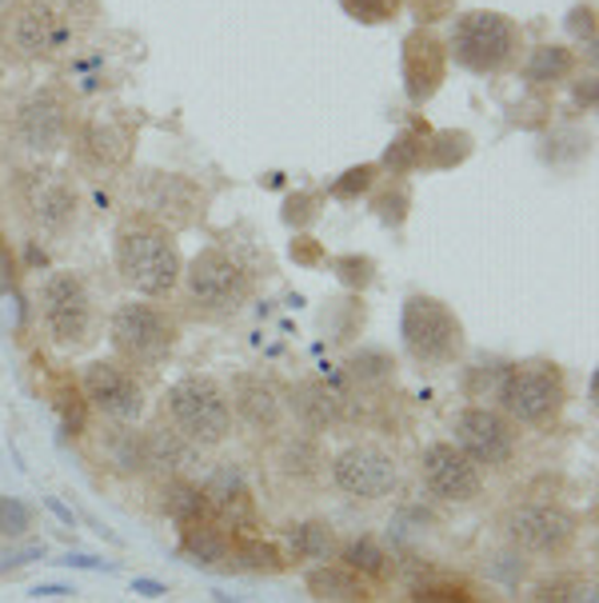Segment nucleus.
<instances>
[{
    "mask_svg": "<svg viewBox=\"0 0 599 603\" xmlns=\"http://www.w3.org/2000/svg\"><path fill=\"white\" fill-rule=\"evenodd\" d=\"M112 256H116V272L136 297H172L180 288V272H184V260H180L177 236L156 224L145 212H128L121 220V228L112 236Z\"/></svg>",
    "mask_w": 599,
    "mask_h": 603,
    "instance_id": "obj_1",
    "label": "nucleus"
},
{
    "mask_svg": "<svg viewBox=\"0 0 599 603\" xmlns=\"http://www.w3.org/2000/svg\"><path fill=\"white\" fill-rule=\"evenodd\" d=\"M420 476L428 483V492L436 500H444V504H472L484 492V472L455 444H448V439L423 448Z\"/></svg>",
    "mask_w": 599,
    "mask_h": 603,
    "instance_id": "obj_13",
    "label": "nucleus"
},
{
    "mask_svg": "<svg viewBox=\"0 0 599 603\" xmlns=\"http://www.w3.org/2000/svg\"><path fill=\"white\" fill-rule=\"evenodd\" d=\"M53 395H56L53 404L60 407V416H65V428L68 432H80V428H84V407H89L84 392H80V388L72 384V380H60Z\"/></svg>",
    "mask_w": 599,
    "mask_h": 603,
    "instance_id": "obj_35",
    "label": "nucleus"
},
{
    "mask_svg": "<svg viewBox=\"0 0 599 603\" xmlns=\"http://www.w3.org/2000/svg\"><path fill=\"white\" fill-rule=\"evenodd\" d=\"M41 320L56 348L77 351L92 340V297L77 272H53L41 292Z\"/></svg>",
    "mask_w": 599,
    "mask_h": 603,
    "instance_id": "obj_9",
    "label": "nucleus"
},
{
    "mask_svg": "<svg viewBox=\"0 0 599 603\" xmlns=\"http://www.w3.org/2000/svg\"><path fill=\"white\" fill-rule=\"evenodd\" d=\"M292 260H300V264H316V260H320V248H316V241H312V236H300V241H292Z\"/></svg>",
    "mask_w": 599,
    "mask_h": 603,
    "instance_id": "obj_43",
    "label": "nucleus"
},
{
    "mask_svg": "<svg viewBox=\"0 0 599 603\" xmlns=\"http://www.w3.org/2000/svg\"><path fill=\"white\" fill-rule=\"evenodd\" d=\"M340 563L352 568L355 576H364L368 583H384L396 571V560L380 548L376 539H348L344 548H340Z\"/></svg>",
    "mask_w": 599,
    "mask_h": 603,
    "instance_id": "obj_30",
    "label": "nucleus"
},
{
    "mask_svg": "<svg viewBox=\"0 0 599 603\" xmlns=\"http://www.w3.org/2000/svg\"><path fill=\"white\" fill-rule=\"evenodd\" d=\"M33 527V512H29V504H21V500H12V495H4L0 500V536H24Z\"/></svg>",
    "mask_w": 599,
    "mask_h": 603,
    "instance_id": "obj_38",
    "label": "nucleus"
},
{
    "mask_svg": "<svg viewBox=\"0 0 599 603\" xmlns=\"http://www.w3.org/2000/svg\"><path fill=\"white\" fill-rule=\"evenodd\" d=\"M411 603H479L476 592H467L464 583H420L416 592H411Z\"/></svg>",
    "mask_w": 599,
    "mask_h": 603,
    "instance_id": "obj_36",
    "label": "nucleus"
},
{
    "mask_svg": "<svg viewBox=\"0 0 599 603\" xmlns=\"http://www.w3.org/2000/svg\"><path fill=\"white\" fill-rule=\"evenodd\" d=\"M572 72H576V53L567 44H540V48H532L528 65H523V77L535 88L564 85Z\"/></svg>",
    "mask_w": 599,
    "mask_h": 603,
    "instance_id": "obj_28",
    "label": "nucleus"
},
{
    "mask_svg": "<svg viewBox=\"0 0 599 603\" xmlns=\"http://www.w3.org/2000/svg\"><path fill=\"white\" fill-rule=\"evenodd\" d=\"M504 539L520 556H535V560H560L564 551H572L579 536V520L560 504H516L508 516L499 520Z\"/></svg>",
    "mask_w": 599,
    "mask_h": 603,
    "instance_id": "obj_8",
    "label": "nucleus"
},
{
    "mask_svg": "<svg viewBox=\"0 0 599 603\" xmlns=\"http://www.w3.org/2000/svg\"><path fill=\"white\" fill-rule=\"evenodd\" d=\"M136 132L121 116H89L77 132V148L92 168H124L133 156Z\"/></svg>",
    "mask_w": 599,
    "mask_h": 603,
    "instance_id": "obj_20",
    "label": "nucleus"
},
{
    "mask_svg": "<svg viewBox=\"0 0 599 603\" xmlns=\"http://www.w3.org/2000/svg\"><path fill=\"white\" fill-rule=\"evenodd\" d=\"M376 185V165H360V168H348L340 180L332 185V197L340 200H355L360 192H368V188Z\"/></svg>",
    "mask_w": 599,
    "mask_h": 603,
    "instance_id": "obj_39",
    "label": "nucleus"
},
{
    "mask_svg": "<svg viewBox=\"0 0 599 603\" xmlns=\"http://www.w3.org/2000/svg\"><path fill=\"white\" fill-rule=\"evenodd\" d=\"M280 464L292 476H316V468H320V444L312 439V432H296V436H289L280 444Z\"/></svg>",
    "mask_w": 599,
    "mask_h": 603,
    "instance_id": "obj_32",
    "label": "nucleus"
},
{
    "mask_svg": "<svg viewBox=\"0 0 599 603\" xmlns=\"http://www.w3.org/2000/svg\"><path fill=\"white\" fill-rule=\"evenodd\" d=\"M452 444L476 464L479 472H499L516 456V424L499 407L472 404L452 416Z\"/></svg>",
    "mask_w": 599,
    "mask_h": 603,
    "instance_id": "obj_10",
    "label": "nucleus"
},
{
    "mask_svg": "<svg viewBox=\"0 0 599 603\" xmlns=\"http://www.w3.org/2000/svg\"><path fill=\"white\" fill-rule=\"evenodd\" d=\"M109 340L128 368H160L177 351L180 328L165 308L145 304V300H128V304L112 312Z\"/></svg>",
    "mask_w": 599,
    "mask_h": 603,
    "instance_id": "obj_6",
    "label": "nucleus"
},
{
    "mask_svg": "<svg viewBox=\"0 0 599 603\" xmlns=\"http://www.w3.org/2000/svg\"><path fill=\"white\" fill-rule=\"evenodd\" d=\"M21 204L33 228L60 236L77 220V188L68 185L60 172H24L21 180Z\"/></svg>",
    "mask_w": 599,
    "mask_h": 603,
    "instance_id": "obj_15",
    "label": "nucleus"
},
{
    "mask_svg": "<svg viewBox=\"0 0 599 603\" xmlns=\"http://www.w3.org/2000/svg\"><path fill=\"white\" fill-rule=\"evenodd\" d=\"M284 407L296 416V424L304 432H328L344 420V400L328 384H320V380H304V384L292 388L284 395Z\"/></svg>",
    "mask_w": 599,
    "mask_h": 603,
    "instance_id": "obj_22",
    "label": "nucleus"
},
{
    "mask_svg": "<svg viewBox=\"0 0 599 603\" xmlns=\"http://www.w3.org/2000/svg\"><path fill=\"white\" fill-rule=\"evenodd\" d=\"M408 204H411V197H408V188H404V185L388 188V192H380V197H376L380 220H388V224H399V220L408 216Z\"/></svg>",
    "mask_w": 599,
    "mask_h": 603,
    "instance_id": "obj_41",
    "label": "nucleus"
},
{
    "mask_svg": "<svg viewBox=\"0 0 599 603\" xmlns=\"http://www.w3.org/2000/svg\"><path fill=\"white\" fill-rule=\"evenodd\" d=\"M180 551H184V560L200 563V568H216L233 551V532H224L212 520H200V524L180 527Z\"/></svg>",
    "mask_w": 599,
    "mask_h": 603,
    "instance_id": "obj_24",
    "label": "nucleus"
},
{
    "mask_svg": "<svg viewBox=\"0 0 599 603\" xmlns=\"http://www.w3.org/2000/svg\"><path fill=\"white\" fill-rule=\"evenodd\" d=\"M332 483L352 500H384L396 492L399 468L376 444H352L332 460Z\"/></svg>",
    "mask_w": 599,
    "mask_h": 603,
    "instance_id": "obj_12",
    "label": "nucleus"
},
{
    "mask_svg": "<svg viewBox=\"0 0 599 603\" xmlns=\"http://www.w3.org/2000/svg\"><path fill=\"white\" fill-rule=\"evenodd\" d=\"M576 100H579V104H584V100H588V104L596 100V85H591V77H588V85H579V88H576Z\"/></svg>",
    "mask_w": 599,
    "mask_h": 603,
    "instance_id": "obj_45",
    "label": "nucleus"
},
{
    "mask_svg": "<svg viewBox=\"0 0 599 603\" xmlns=\"http://www.w3.org/2000/svg\"><path fill=\"white\" fill-rule=\"evenodd\" d=\"M308 592L316 603H372L376 592L364 576H355L344 563H320L308 571Z\"/></svg>",
    "mask_w": 599,
    "mask_h": 603,
    "instance_id": "obj_23",
    "label": "nucleus"
},
{
    "mask_svg": "<svg viewBox=\"0 0 599 603\" xmlns=\"http://www.w3.org/2000/svg\"><path fill=\"white\" fill-rule=\"evenodd\" d=\"M332 268L340 272V280L352 288H368L372 284V268L376 264L368 260V256H340V260H332Z\"/></svg>",
    "mask_w": 599,
    "mask_h": 603,
    "instance_id": "obj_40",
    "label": "nucleus"
},
{
    "mask_svg": "<svg viewBox=\"0 0 599 603\" xmlns=\"http://www.w3.org/2000/svg\"><path fill=\"white\" fill-rule=\"evenodd\" d=\"M192 444L177 428H152L145 432V472L177 476L192 460Z\"/></svg>",
    "mask_w": 599,
    "mask_h": 603,
    "instance_id": "obj_27",
    "label": "nucleus"
},
{
    "mask_svg": "<svg viewBox=\"0 0 599 603\" xmlns=\"http://www.w3.org/2000/svg\"><path fill=\"white\" fill-rule=\"evenodd\" d=\"M336 551V536L332 527L324 520H304V524H292L284 532V560L296 563H328Z\"/></svg>",
    "mask_w": 599,
    "mask_h": 603,
    "instance_id": "obj_25",
    "label": "nucleus"
},
{
    "mask_svg": "<svg viewBox=\"0 0 599 603\" xmlns=\"http://www.w3.org/2000/svg\"><path fill=\"white\" fill-rule=\"evenodd\" d=\"M591 16H596V12H591V9H576V12H572V21H567V24H572V33H576V36H584V33H596V21H591Z\"/></svg>",
    "mask_w": 599,
    "mask_h": 603,
    "instance_id": "obj_44",
    "label": "nucleus"
},
{
    "mask_svg": "<svg viewBox=\"0 0 599 603\" xmlns=\"http://www.w3.org/2000/svg\"><path fill=\"white\" fill-rule=\"evenodd\" d=\"M316 204H320V192H300V197L289 200V209H284V220L289 224H308V220H316Z\"/></svg>",
    "mask_w": 599,
    "mask_h": 603,
    "instance_id": "obj_42",
    "label": "nucleus"
},
{
    "mask_svg": "<svg viewBox=\"0 0 599 603\" xmlns=\"http://www.w3.org/2000/svg\"><path fill=\"white\" fill-rule=\"evenodd\" d=\"M184 300L196 316L224 320L252 300V272L228 248H200L196 260L180 272Z\"/></svg>",
    "mask_w": 599,
    "mask_h": 603,
    "instance_id": "obj_2",
    "label": "nucleus"
},
{
    "mask_svg": "<svg viewBox=\"0 0 599 603\" xmlns=\"http://www.w3.org/2000/svg\"><path fill=\"white\" fill-rule=\"evenodd\" d=\"M340 9H344L348 16H355L360 24H380L396 16L399 0H340Z\"/></svg>",
    "mask_w": 599,
    "mask_h": 603,
    "instance_id": "obj_37",
    "label": "nucleus"
},
{
    "mask_svg": "<svg viewBox=\"0 0 599 603\" xmlns=\"http://www.w3.org/2000/svg\"><path fill=\"white\" fill-rule=\"evenodd\" d=\"M68 129H72L68 100L53 88L33 92L16 112V132H21L24 148H33V153H56L68 141Z\"/></svg>",
    "mask_w": 599,
    "mask_h": 603,
    "instance_id": "obj_17",
    "label": "nucleus"
},
{
    "mask_svg": "<svg viewBox=\"0 0 599 603\" xmlns=\"http://www.w3.org/2000/svg\"><path fill=\"white\" fill-rule=\"evenodd\" d=\"M228 560H233V568L256 571V576H276V571L289 568V560H284V551H280L276 544H268V539L252 536V532H236V536H233V551H228Z\"/></svg>",
    "mask_w": 599,
    "mask_h": 603,
    "instance_id": "obj_29",
    "label": "nucleus"
},
{
    "mask_svg": "<svg viewBox=\"0 0 599 603\" xmlns=\"http://www.w3.org/2000/svg\"><path fill=\"white\" fill-rule=\"evenodd\" d=\"M160 512L180 527L200 524V520H212L208 500H204V488H200V483L180 480V476H168V480L160 483Z\"/></svg>",
    "mask_w": 599,
    "mask_h": 603,
    "instance_id": "obj_26",
    "label": "nucleus"
},
{
    "mask_svg": "<svg viewBox=\"0 0 599 603\" xmlns=\"http://www.w3.org/2000/svg\"><path fill=\"white\" fill-rule=\"evenodd\" d=\"M399 336L404 348L423 368H448L464 351V324L444 300L408 297L399 312Z\"/></svg>",
    "mask_w": 599,
    "mask_h": 603,
    "instance_id": "obj_7",
    "label": "nucleus"
},
{
    "mask_svg": "<svg viewBox=\"0 0 599 603\" xmlns=\"http://www.w3.org/2000/svg\"><path fill=\"white\" fill-rule=\"evenodd\" d=\"M204 500H208L212 524H221L224 532H252L256 527V495L248 488L240 468H221L204 483Z\"/></svg>",
    "mask_w": 599,
    "mask_h": 603,
    "instance_id": "obj_18",
    "label": "nucleus"
},
{
    "mask_svg": "<svg viewBox=\"0 0 599 603\" xmlns=\"http://www.w3.org/2000/svg\"><path fill=\"white\" fill-rule=\"evenodd\" d=\"M467 153H472V136H467V132H440V136L428 144L423 165L452 168V165H460V160H467Z\"/></svg>",
    "mask_w": 599,
    "mask_h": 603,
    "instance_id": "obj_34",
    "label": "nucleus"
},
{
    "mask_svg": "<svg viewBox=\"0 0 599 603\" xmlns=\"http://www.w3.org/2000/svg\"><path fill=\"white\" fill-rule=\"evenodd\" d=\"M423 153H428V141L420 132H399L396 141L388 144V153H384V168L392 176H408L423 165Z\"/></svg>",
    "mask_w": 599,
    "mask_h": 603,
    "instance_id": "obj_33",
    "label": "nucleus"
},
{
    "mask_svg": "<svg viewBox=\"0 0 599 603\" xmlns=\"http://www.w3.org/2000/svg\"><path fill=\"white\" fill-rule=\"evenodd\" d=\"M348 376H352L360 388H384V384L396 380V364H392L388 351L364 348V351H355L352 360H348Z\"/></svg>",
    "mask_w": 599,
    "mask_h": 603,
    "instance_id": "obj_31",
    "label": "nucleus"
},
{
    "mask_svg": "<svg viewBox=\"0 0 599 603\" xmlns=\"http://www.w3.org/2000/svg\"><path fill=\"white\" fill-rule=\"evenodd\" d=\"M80 392H84L89 407H97L100 416L112 420V424H136L145 416V388L116 360H92L84 368Z\"/></svg>",
    "mask_w": 599,
    "mask_h": 603,
    "instance_id": "obj_11",
    "label": "nucleus"
},
{
    "mask_svg": "<svg viewBox=\"0 0 599 603\" xmlns=\"http://www.w3.org/2000/svg\"><path fill=\"white\" fill-rule=\"evenodd\" d=\"M520 44L523 36L511 16L491 9H472L455 16L448 48L464 68L488 77V72H508L520 60Z\"/></svg>",
    "mask_w": 599,
    "mask_h": 603,
    "instance_id": "obj_4",
    "label": "nucleus"
},
{
    "mask_svg": "<svg viewBox=\"0 0 599 603\" xmlns=\"http://www.w3.org/2000/svg\"><path fill=\"white\" fill-rule=\"evenodd\" d=\"M228 407L233 416L252 432H276L280 420H284V392H280L268 376H236L233 380V395H228Z\"/></svg>",
    "mask_w": 599,
    "mask_h": 603,
    "instance_id": "obj_19",
    "label": "nucleus"
},
{
    "mask_svg": "<svg viewBox=\"0 0 599 603\" xmlns=\"http://www.w3.org/2000/svg\"><path fill=\"white\" fill-rule=\"evenodd\" d=\"M448 77V44L432 29H416L404 36V92L411 104H423L440 92Z\"/></svg>",
    "mask_w": 599,
    "mask_h": 603,
    "instance_id": "obj_16",
    "label": "nucleus"
},
{
    "mask_svg": "<svg viewBox=\"0 0 599 603\" xmlns=\"http://www.w3.org/2000/svg\"><path fill=\"white\" fill-rule=\"evenodd\" d=\"M0 4H16V0H0Z\"/></svg>",
    "mask_w": 599,
    "mask_h": 603,
    "instance_id": "obj_46",
    "label": "nucleus"
},
{
    "mask_svg": "<svg viewBox=\"0 0 599 603\" xmlns=\"http://www.w3.org/2000/svg\"><path fill=\"white\" fill-rule=\"evenodd\" d=\"M140 200H145V216L165 224L168 232L189 228L208 209V192L180 172H152L140 188Z\"/></svg>",
    "mask_w": 599,
    "mask_h": 603,
    "instance_id": "obj_14",
    "label": "nucleus"
},
{
    "mask_svg": "<svg viewBox=\"0 0 599 603\" xmlns=\"http://www.w3.org/2000/svg\"><path fill=\"white\" fill-rule=\"evenodd\" d=\"M496 400H499V412H504L511 424H528V428L552 424L567 400L564 372H560L552 360L511 364L496 388Z\"/></svg>",
    "mask_w": 599,
    "mask_h": 603,
    "instance_id": "obj_5",
    "label": "nucleus"
},
{
    "mask_svg": "<svg viewBox=\"0 0 599 603\" xmlns=\"http://www.w3.org/2000/svg\"><path fill=\"white\" fill-rule=\"evenodd\" d=\"M165 412L172 420V428L189 439L192 448H216L233 432V407H228V392H224L212 376H189L177 380L165 395Z\"/></svg>",
    "mask_w": 599,
    "mask_h": 603,
    "instance_id": "obj_3",
    "label": "nucleus"
},
{
    "mask_svg": "<svg viewBox=\"0 0 599 603\" xmlns=\"http://www.w3.org/2000/svg\"><path fill=\"white\" fill-rule=\"evenodd\" d=\"M56 12L48 0H16L9 12V41L21 56H48L56 44Z\"/></svg>",
    "mask_w": 599,
    "mask_h": 603,
    "instance_id": "obj_21",
    "label": "nucleus"
}]
</instances>
